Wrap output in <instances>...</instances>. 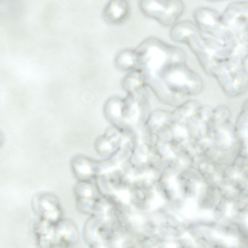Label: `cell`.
<instances>
[{"label": "cell", "instance_id": "obj_1", "mask_svg": "<svg viewBox=\"0 0 248 248\" xmlns=\"http://www.w3.org/2000/svg\"><path fill=\"white\" fill-rule=\"evenodd\" d=\"M142 11L147 16L165 26L174 23L183 12L184 6L181 0H143L140 3Z\"/></svg>", "mask_w": 248, "mask_h": 248}, {"label": "cell", "instance_id": "obj_2", "mask_svg": "<svg viewBox=\"0 0 248 248\" xmlns=\"http://www.w3.org/2000/svg\"><path fill=\"white\" fill-rule=\"evenodd\" d=\"M32 204L33 209L40 220L55 224L62 219L60 205L53 194L46 192L38 194L34 197Z\"/></svg>", "mask_w": 248, "mask_h": 248}, {"label": "cell", "instance_id": "obj_3", "mask_svg": "<svg viewBox=\"0 0 248 248\" xmlns=\"http://www.w3.org/2000/svg\"><path fill=\"white\" fill-rule=\"evenodd\" d=\"M54 229V247H71L78 242V231L71 221L62 219L55 225Z\"/></svg>", "mask_w": 248, "mask_h": 248}, {"label": "cell", "instance_id": "obj_4", "mask_svg": "<svg viewBox=\"0 0 248 248\" xmlns=\"http://www.w3.org/2000/svg\"><path fill=\"white\" fill-rule=\"evenodd\" d=\"M55 224L41 220L36 224L34 231L39 246L54 247Z\"/></svg>", "mask_w": 248, "mask_h": 248}, {"label": "cell", "instance_id": "obj_5", "mask_svg": "<svg viewBox=\"0 0 248 248\" xmlns=\"http://www.w3.org/2000/svg\"><path fill=\"white\" fill-rule=\"evenodd\" d=\"M96 165L93 161L81 156L75 158L72 163L74 173L81 181H87L96 174Z\"/></svg>", "mask_w": 248, "mask_h": 248}, {"label": "cell", "instance_id": "obj_6", "mask_svg": "<svg viewBox=\"0 0 248 248\" xmlns=\"http://www.w3.org/2000/svg\"><path fill=\"white\" fill-rule=\"evenodd\" d=\"M128 10V4L125 1L113 0L106 6L104 14L105 17L111 21L118 22L125 17Z\"/></svg>", "mask_w": 248, "mask_h": 248}, {"label": "cell", "instance_id": "obj_7", "mask_svg": "<svg viewBox=\"0 0 248 248\" xmlns=\"http://www.w3.org/2000/svg\"><path fill=\"white\" fill-rule=\"evenodd\" d=\"M76 199L98 201L96 190L94 185L87 181H81L75 186Z\"/></svg>", "mask_w": 248, "mask_h": 248}, {"label": "cell", "instance_id": "obj_8", "mask_svg": "<svg viewBox=\"0 0 248 248\" xmlns=\"http://www.w3.org/2000/svg\"><path fill=\"white\" fill-rule=\"evenodd\" d=\"M138 59L135 51L130 50L124 51L118 55L117 60L118 65L124 69H128L134 65Z\"/></svg>", "mask_w": 248, "mask_h": 248}, {"label": "cell", "instance_id": "obj_9", "mask_svg": "<svg viewBox=\"0 0 248 248\" xmlns=\"http://www.w3.org/2000/svg\"><path fill=\"white\" fill-rule=\"evenodd\" d=\"M124 83L127 90L131 92L138 90L140 87V74L136 72L132 73L126 77Z\"/></svg>", "mask_w": 248, "mask_h": 248}, {"label": "cell", "instance_id": "obj_10", "mask_svg": "<svg viewBox=\"0 0 248 248\" xmlns=\"http://www.w3.org/2000/svg\"><path fill=\"white\" fill-rule=\"evenodd\" d=\"M169 79L172 83L180 85H183L187 82L185 75L182 73L176 72L170 75Z\"/></svg>", "mask_w": 248, "mask_h": 248}, {"label": "cell", "instance_id": "obj_11", "mask_svg": "<svg viewBox=\"0 0 248 248\" xmlns=\"http://www.w3.org/2000/svg\"><path fill=\"white\" fill-rule=\"evenodd\" d=\"M175 132L177 134L181 136H185L186 134L185 131L181 127H177L175 130Z\"/></svg>", "mask_w": 248, "mask_h": 248}]
</instances>
